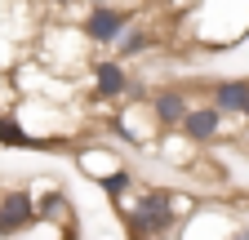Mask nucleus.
<instances>
[{"instance_id":"f257e3e1","label":"nucleus","mask_w":249,"mask_h":240,"mask_svg":"<svg viewBox=\"0 0 249 240\" xmlns=\"http://www.w3.org/2000/svg\"><path fill=\"white\" fill-rule=\"evenodd\" d=\"M196 196H178L165 187H138L134 196L116 200V214L124 218L129 236H178L187 218H196Z\"/></svg>"},{"instance_id":"f03ea898","label":"nucleus","mask_w":249,"mask_h":240,"mask_svg":"<svg viewBox=\"0 0 249 240\" xmlns=\"http://www.w3.org/2000/svg\"><path fill=\"white\" fill-rule=\"evenodd\" d=\"M192 36L213 53L240 45L249 36V0H200L192 9Z\"/></svg>"},{"instance_id":"7ed1b4c3","label":"nucleus","mask_w":249,"mask_h":240,"mask_svg":"<svg viewBox=\"0 0 249 240\" xmlns=\"http://www.w3.org/2000/svg\"><path fill=\"white\" fill-rule=\"evenodd\" d=\"M31 53H36L45 67H58V71H67V76H80V71H89V63H93V53H98V49H93V40L85 36V27H45L40 22Z\"/></svg>"},{"instance_id":"20e7f679","label":"nucleus","mask_w":249,"mask_h":240,"mask_svg":"<svg viewBox=\"0 0 249 240\" xmlns=\"http://www.w3.org/2000/svg\"><path fill=\"white\" fill-rule=\"evenodd\" d=\"M14 80H18V94H27V98H53V103L76 98V76L58 71V67H45L40 58H22L14 67Z\"/></svg>"},{"instance_id":"39448f33","label":"nucleus","mask_w":249,"mask_h":240,"mask_svg":"<svg viewBox=\"0 0 249 240\" xmlns=\"http://www.w3.org/2000/svg\"><path fill=\"white\" fill-rule=\"evenodd\" d=\"M138 18H142V0H129V5H89L80 27L93 40V49H111L124 32H129V22H138Z\"/></svg>"},{"instance_id":"423d86ee","label":"nucleus","mask_w":249,"mask_h":240,"mask_svg":"<svg viewBox=\"0 0 249 240\" xmlns=\"http://www.w3.org/2000/svg\"><path fill=\"white\" fill-rule=\"evenodd\" d=\"M116 134H120L124 142H134L138 152H147V147L160 142V138H165V125H160V116H156L151 98H138V103H129V107H120V111H116Z\"/></svg>"},{"instance_id":"0eeeda50","label":"nucleus","mask_w":249,"mask_h":240,"mask_svg":"<svg viewBox=\"0 0 249 240\" xmlns=\"http://www.w3.org/2000/svg\"><path fill=\"white\" fill-rule=\"evenodd\" d=\"M85 76H89V89H93L98 103H116L124 94H134V76L124 71V58H116V53H103L98 49Z\"/></svg>"},{"instance_id":"6e6552de","label":"nucleus","mask_w":249,"mask_h":240,"mask_svg":"<svg viewBox=\"0 0 249 240\" xmlns=\"http://www.w3.org/2000/svg\"><path fill=\"white\" fill-rule=\"evenodd\" d=\"M40 218V196L31 187H0V236H27Z\"/></svg>"},{"instance_id":"1a4fd4ad","label":"nucleus","mask_w":249,"mask_h":240,"mask_svg":"<svg viewBox=\"0 0 249 240\" xmlns=\"http://www.w3.org/2000/svg\"><path fill=\"white\" fill-rule=\"evenodd\" d=\"M227 111H218L213 107V98L209 103H192V111H187V120H182V134L192 138L196 147H213L218 138L227 134Z\"/></svg>"},{"instance_id":"9d476101","label":"nucleus","mask_w":249,"mask_h":240,"mask_svg":"<svg viewBox=\"0 0 249 240\" xmlns=\"http://www.w3.org/2000/svg\"><path fill=\"white\" fill-rule=\"evenodd\" d=\"M151 107H156V116H160L165 129H182L187 111H192V94H187L182 85H165V89L151 94Z\"/></svg>"},{"instance_id":"9b49d317","label":"nucleus","mask_w":249,"mask_h":240,"mask_svg":"<svg viewBox=\"0 0 249 240\" xmlns=\"http://www.w3.org/2000/svg\"><path fill=\"white\" fill-rule=\"evenodd\" d=\"M209 98H213V107H218V111H227L231 120H240V116H245V107H249V76L213 80V85H209Z\"/></svg>"},{"instance_id":"f8f14e48","label":"nucleus","mask_w":249,"mask_h":240,"mask_svg":"<svg viewBox=\"0 0 249 240\" xmlns=\"http://www.w3.org/2000/svg\"><path fill=\"white\" fill-rule=\"evenodd\" d=\"M124 160L111 152L107 142H85V147H76V169L85 173V178H93V183H98L103 173H111V169H120Z\"/></svg>"},{"instance_id":"ddd939ff","label":"nucleus","mask_w":249,"mask_h":240,"mask_svg":"<svg viewBox=\"0 0 249 240\" xmlns=\"http://www.w3.org/2000/svg\"><path fill=\"white\" fill-rule=\"evenodd\" d=\"M156 40H160V36H156L151 27L138 18V22H129V32H124V36L111 45V53H116V58H124V63H134V58H142V53H151V49H156Z\"/></svg>"},{"instance_id":"4468645a","label":"nucleus","mask_w":249,"mask_h":240,"mask_svg":"<svg viewBox=\"0 0 249 240\" xmlns=\"http://www.w3.org/2000/svg\"><path fill=\"white\" fill-rule=\"evenodd\" d=\"M98 187H103V196L116 205V200H124V196H134V191H138V178L120 165V169H111V173H103V178H98Z\"/></svg>"},{"instance_id":"2eb2a0df","label":"nucleus","mask_w":249,"mask_h":240,"mask_svg":"<svg viewBox=\"0 0 249 240\" xmlns=\"http://www.w3.org/2000/svg\"><path fill=\"white\" fill-rule=\"evenodd\" d=\"M40 218H49V223H67V227H71V200L62 196V191L40 196Z\"/></svg>"},{"instance_id":"dca6fc26","label":"nucleus","mask_w":249,"mask_h":240,"mask_svg":"<svg viewBox=\"0 0 249 240\" xmlns=\"http://www.w3.org/2000/svg\"><path fill=\"white\" fill-rule=\"evenodd\" d=\"M18 98H22V94H18V80H14V71H0V111H9Z\"/></svg>"},{"instance_id":"f3484780","label":"nucleus","mask_w":249,"mask_h":240,"mask_svg":"<svg viewBox=\"0 0 249 240\" xmlns=\"http://www.w3.org/2000/svg\"><path fill=\"white\" fill-rule=\"evenodd\" d=\"M45 9H53V14H71V5H80V0H40Z\"/></svg>"},{"instance_id":"a211bd4d","label":"nucleus","mask_w":249,"mask_h":240,"mask_svg":"<svg viewBox=\"0 0 249 240\" xmlns=\"http://www.w3.org/2000/svg\"><path fill=\"white\" fill-rule=\"evenodd\" d=\"M80 5L89 9V5H124V0H80Z\"/></svg>"},{"instance_id":"6ab92c4d","label":"nucleus","mask_w":249,"mask_h":240,"mask_svg":"<svg viewBox=\"0 0 249 240\" xmlns=\"http://www.w3.org/2000/svg\"><path fill=\"white\" fill-rule=\"evenodd\" d=\"M240 125H245V129H249V107H245V116H240Z\"/></svg>"},{"instance_id":"aec40b11","label":"nucleus","mask_w":249,"mask_h":240,"mask_svg":"<svg viewBox=\"0 0 249 240\" xmlns=\"http://www.w3.org/2000/svg\"><path fill=\"white\" fill-rule=\"evenodd\" d=\"M240 236H245V240H249V227H240Z\"/></svg>"}]
</instances>
